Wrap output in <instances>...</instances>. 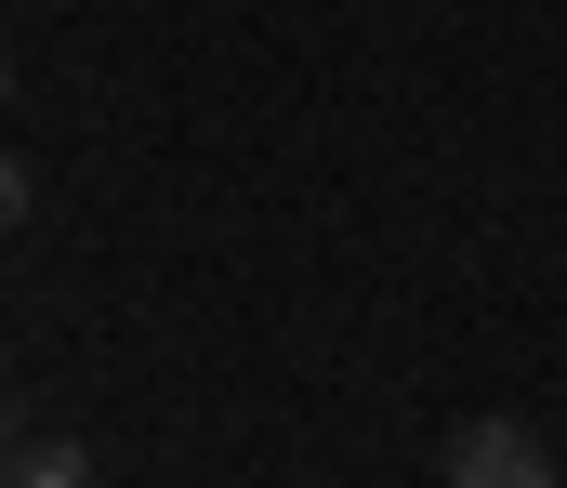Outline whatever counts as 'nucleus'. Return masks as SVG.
<instances>
[{"label":"nucleus","instance_id":"obj_4","mask_svg":"<svg viewBox=\"0 0 567 488\" xmlns=\"http://www.w3.org/2000/svg\"><path fill=\"white\" fill-rule=\"evenodd\" d=\"M13 449H27V423H13V396H0V463H13Z\"/></svg>","mask_w":567,"mask_h":488},{"label":"nucleus","instance_id":"obj_2","mask_svg":"<svg viewBox=\"0 0 567 488\" xmlns=\"http://www.w3.org/2000/svg\"><path fill=\"white\" fill-rule=\"evenodd\" d=\"M0 488H93V449H80V436H27V449L0 463Z\"/></svg>","mask_w":567,"mask_h":488},{"label":"nucleus","instance_id":"obj_5","mask_svg":"<svg viewBox=\"0 0 567 488\" xmlns=\"http://www.w3.org/2000/svg\"><path fill=\"white\" fill-rule=\"evenodd\" d=\"M0 106H13V53H0Z\"/></svg>","mask_w":567,"mask_h":488},{"label":"nucleus","instance_id":"obj_3","mask_svg":"<svg viewBox=\"0 0 567 488\" xmlns=\"http://www.w3.org/2000/svg\"><path fill=\"white\" fill-rule=\"evenodd\" d=\"M0 225H27V172L13 159H0Z\"/></svg>","mask_w":567,"mask_h":488},{"label":"nucleus","instance_id":"obj_1","mask_svg":"<svg viewBox=\"0 0 567 488\" xmlns=\"http://www.w3.org/2000/svg\"><path fill=\"white\" fill-rule=\"evenodd\" d=\"M449 488H567V476H555V449H542V423L475 409V423L449 436Z\"/></svg>","mask_w":567,"mask_h":488}]
</instances>
